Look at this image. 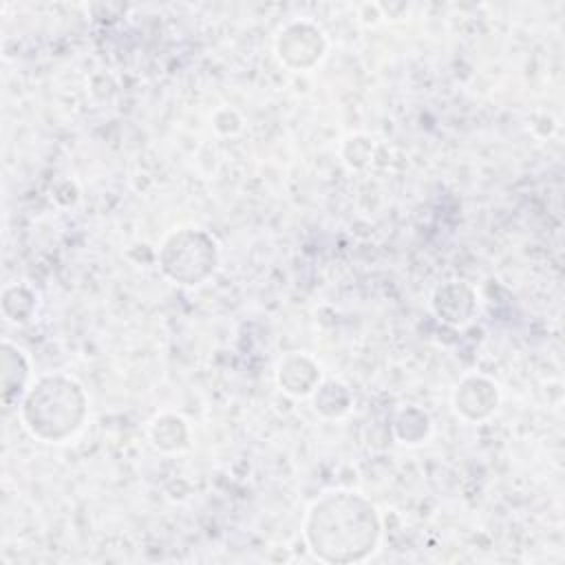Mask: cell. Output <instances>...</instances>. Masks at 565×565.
<instances>
[{"label":"cell","instance_id":"1","mask_svg":"<svg viewBox=\"0 0 565 565\" xmlns=\"http://www.w3.org/2000/svg\"><path fill=\"white\" fill-rule=\"evenodd\" d=\"M377 536L375 508L353 492H329L309 510V545L327 561L362 558L373 552Z\"/></svg>","mask_w":565,"mask_h":565}]
</instances>
